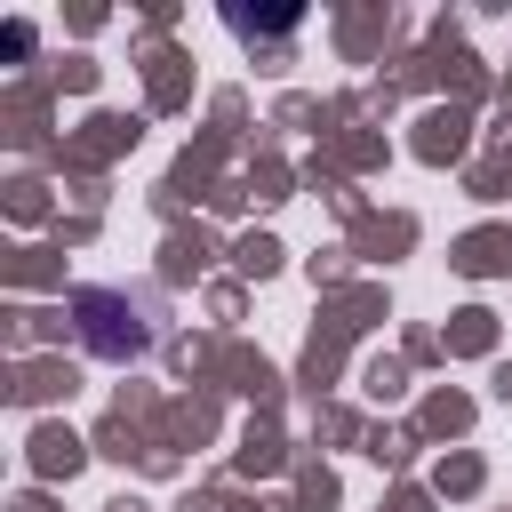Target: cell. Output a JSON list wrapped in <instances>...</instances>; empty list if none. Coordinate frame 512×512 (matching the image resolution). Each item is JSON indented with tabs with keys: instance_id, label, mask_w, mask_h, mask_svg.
<instances>
[]
</instances>
